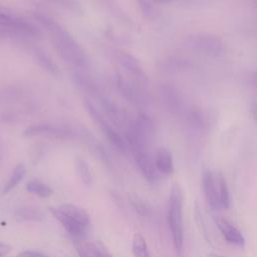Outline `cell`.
Instances as JSON below:
<instances>
[{
	"label": "cell",
	"instance_id": "cell-1",
	"mask_svg": "<svg viewBox=\"0 0 257 257\" xmlns=\"http://www.w3.org/2000/svg\"><path fill=\"white\" fill-rule=\"evenodd\" d=\"M33 16L51 35L52 45L62 60L78 68L88 65L85 51L61 24L42 12H34Z\"/></svg>",
	"mask_w": 257,
	"mask_h": 257
},
{
	"label": "cell",
	"instance_id": "cell-2",
	"mask_svg": "<svg viewBox=\"0 0 257 257\" xmlns=\"http://www.w3.org/2000/svg\"><path fill=\"white\" fill-rule=\"evenodd\" d=\"M183 190L180 184L175 183L171 188L169 207H168V222L172 232L173 243L178 257L183 254L184 227H183Z\"/></svg>",
	"mask_w": 257,
	"mask_h": 257
},
{
	"label": "cell",
	"instance_id": "cell-3",
	"mask_svg": "<svg viewBox=\"0 0 257 257\" xmlns=\"http://www.w3.org/2000/svg\"><path fill=\"white\" fill-rule=\"evenodd\" d=\"M84 107L86 111L89 113L91 119L97 124L101 133L104 135L108 143L114 147L117 151L121 153H125L127 151V146L125 140L115 131V128L106 120L100 110L88 99H84L83 101Z\"/></svg>",
	"mask_w": 257,
	"mask_h": 257
},
{
	"label": "cell",
	"instance_id": "cell-4",
	"mask_svg": "<svg viewBox=\"0 0 257 257\" xmlns=\"http://www.w3.org/2000/svg\"><path fill=\"white\" fill-rule=\"evenodd\" d=\"M187 44L192 50L208 57L218 58L225 52L223 41L216 35L208 33H198L189 36Z\"/></svg>",
	"mask_w": 257,
	"mask_h": 257
},
{
	"label": "cell",
	"instance_id": "cell-5",
	"mask_svg": "<svg viewBox=\"0 0 257 257\" xmlns=\"http://www.w3.org/2000/svg\"><path fill=\"white\" fill-rule=\"evenodd\" d=\"M0 27L8 33L12 32L32 38H39L41 36L40 30L30 21L3 11H0Z\"/></svg>",
	"mask_w": 257,
	"mask_h": 257
},
{
	"label": "cell",
	"instance_id": "cell-6",
	"mask_svg": "<svg viewBox=\"0 0 257 257\" xmlns=\"http://www.w3.org/2000/svg\"><path fill=\"white\" fill-rule=\"evenodd\" d=\"M159 97L164 106L173 114H185L188 110L181 92L174 84H160Z\"/></svg>",
	"mask_w": 257,
	"mask_h": 257
},
{
	"label": "cell",
	"instance_id": "cell-7",
	"mask_svg": "<svg viewBox=\"0 0 257 257\" xmlns=\"http://www.w3.org/2000/svg\"><path fill=\"white\" fill-rule=\"evenodd\" d=\"M115 59L118 64L122 67L127 75L132 78V81L138 83L139 85L148 84V76L144 70L140 61L132 54L123 51H117L115 54Z\"/></svg>",
	"mask_w": 257,
	"mask_h": 257
},
{
	"label": "cell",
	"instance_id": "cell-8",
	"mask_svg": "<svg viewBox=\"0 0 257 257\" xmlns=\"http://www.w3.org/2000/svg\"><path fill=\"white\" fill-rule=\"evenodd\" d=\"M136 164L143 177L150 183L156 184L159 182V171L156 168L154 158L149 152V149H137L132 151Z\"/></svg>",
	"mask_w": 257,
	"mask_h": 257
},
{
	"label": "cell",
	"instance_id": "cell-9",
	"mask_svg": "<svg viewBox=\"0 0 257 257\" xmlns=\"http://www.w3.org/2000/svg\"><path fill=\"white\" fill-rule=\"evenodd\" d=\"M116 84L123 97H125L134 105L144 106L149 102L146 92L141 88V85L137 84L136 82L117 75Z\"/></svg>",
	"mask_w": 257,
	"mask_h": 257
},
{
	"label": "cell",
	"instance_id": "cell-10",
	"mask_svg": "<svg viewBox=\"0 0 257 257\" xmlns=\"http://www.w3.org/2000/svg\"><path fill=\"white\" fill-rule=\"evenodd\" d=\"M72 135L73 133L66 127L48 123L31 125L23 132V136L25 137H47L53 139H68Z\"/></svg>",
	"mask_w": 257,
	"mask_h": 257
},
{
	"label": "cell",
	"instance_id": "cell-11",
	"mask_svg": "<svg viewBox=\"0 0 257 257\" xmlns=\"http://www.w3.org/2000/svg\"><path fill=\"white\" fill-rule=\"evenodd\" d=\"M203 189L206 201L213 210H218L220 205L217 177L212 171H205L203 174Z\"/></svg>",
	"mask_w": 257,
	"mask_h": 257
},
{
	"label": "cell",
	"instance_id": "cell-12",
	"mask_svg": "<svg viewBox=\"0 0 257 257\" xmlns=\"http://www.w3.org/2000/svg\"><path fill=\"white\" fill-rule=\"evenodd\" d=\"M217 226L219 227L223 237L231 244L237 246H243L245 244V239L242 233L227 219L219 217L216 219Z\"/></svg>",
	"mask_w": 257,
	"mask_h": 257
},
{
	"label": "cell",
	"instance_id": "cell-13",
	"mask_svg": "<svg viewBox=\"0 0 257 257\" xmlns=\"http://www.w3.org/2000/svg\"><path fill=\"white\" fill-rule=\"evenodd\" d=\"M57 210L71 219L72 221L76 222L77 224H80L82 226L87 227L90 222V218L88 213L81 207L74 205V204H62L59 207H57Z\"/></svg>",
	"mask_w": 257,
	"mask_h": 257
},
{
	"label": "cell",
	"instance_id": "cell-14",
	"mask_svg": "<svg viewBox=\"0 0 257 257\" xmlns=\"http://www.w3.org/2000/svg\"><path fill=\"white\" fill-rule=\"evenodd\" d=\"M155 165L159 173L170 176L174 172V161L173 156L169 150L166 148H159L156 152Z\"/></svg>",
	"mask_w": 257,
	"mask_h": 257
},
{
	"label": "cell",
	"instance_id": "cell-15",
	"mask_svg": "<svg viewBox=\"0 0 257 257\" xmlns=\"http://www.w3.org/2000/svg\"><path fill=\"white\" fill-rule=\"evenodd\" d=\"M49 211L50 213L54 216L55 219H57L60 224L66 229V231L72 235L73 237H80L82 236L85 231H86V228L85 226H82L80 224H77L76 222L72 221L71 219H69L68 217H66L65 215H63L62 213H60L57 208H53V207H49Z\"/></svg>",
	"mask_w": 257,
	"mask_h": 257
},
{
	"label": "cell",
	"instance_id": "cell-16",
	"mask_svg": "<svg viewBox=\"0 0 257 257\" xmlns=\"http://www.w3.org/2000/svg\"><path fill=\"white\" fill-rule=\"evenodd\" d=\"M15 216L23 221L40 222L44 220L45 214L39 207L21 206L15 210Z\"/></svg>",
	"mask_w": 257,
	"mask_h": 257
},
{
	"label": "cell",
	"instance_id": "cell-17",
	"mask_svg": "<svg viewBox=\"0 0 257 257\" xmlns=\"http://www.w3.org/2000/svg\"><path fill=\"white\" fill-rule=\"evenodd\" d=\"M25 174H26L25 166L23 164H18L13 169L9 179L5 183V185L3 187V190H2V194L6 195V194L10 193L12 190H14L19 185V183H21Z\"/></svg>",
	"mask_w": 257,
	"mask_h": 257
},
{
	"label": "cell",
	"instance_id": "cell-18",
	"mask_svg": "<svg viewBox=\"0 0 257 257\" xmlns=\"http://www.w3.org/2000/svg\"><path fill=\"white\" fill-rule=\"evenodd\" d=\"M33 55H34V58L37 61V63L45 71H47L50 74H57L56 64L53 62V60L50 58V56L45 53V51H43L42 49H39V48H35L33 50Z\"/></svg>",
	"mask_w": 257,
	"mask_h": 257
},
{
	"label": "cell",
	"instance_id": "cell-19",
	"mask_svg": "<svg viewBox=\"0 0 257 257\" xmlns=\"http://www.w3.org/2000/svg\"><path fill=\"white\" fill-rule=\"evenodd\" d=\"M132 248L135 257H151L147 240L141 233H136L134 235Z\"/></svg>",
	"mask_w": 257,
	"mask_h": 257
},
{
	"label": "cell",
	"instance_id": "cell-20",
	"mask_svg": "<svg viewBox=\"0 0 257 257\" xmlns=\"http://www.w3.org/2000/svg\"><path fill=\"white\" fill-rule=\"evenodd\" d=\"M25 189L30 194L36 195L40 198H48L49 196L52 195V189L49 186H47L46 184L41 183L37 180H33V181H30L29 183H27Z\"/></svg>",
	"mask_w": 257,
	"mask_h": 257
},
{
	"label": "cell",
	"instance_id": "cell-21",
	"mask_svg": "<svg viewBox=\"0 0 257 257\" xmlns=\"http://www.w3.org/2000/svg\"><path fill=\"white\" fill-rule=\"evenodd\" d=\"M216 177H217V185H218L220 205L224 209H228L230 207V194H229V189H228L226 180H225L222 173H218Z\"/></svg>",
	"mask_w": 257,
	"mask_h": 257
},
{
	"label": "cell",
	"instance_id": "cell-22",
	"mask_svg": "<svg viewBox=\"0 0 257 257\" xmlns=\"http://www.w3.org/2000/svg\"><path fill=\"white\" fill-rule=\"evenodd\" d=\"M75 169H76V173L79 177V179L81 180V182L85 185H91L93 182L92 179V174L89 168V165L87 164V162L82 159V158H78L75 162Z\"/></svg>",
	"mask_w": 257,
	"mask_h": 257
},
{
	"label": "cell",
	"instance_id": "cell-23",
	"mask_svg": "<svg viewBox=\"0 0 257 257\" xmlns=\"http://www.w3.org/2000/svg\"><path fill=\"white\" fill-rule=\"evenodd\" d=\"M89 257H112L108 248L101 241L85 242Z\"/></svg>",
	"mask_w": 257,
	"mask_h": 257
},
{
	"label": "cell",
	"instance_id": "cell-24",
	"mask_svg": "<svg viewBox=\"0 0 257 257\" xmlns=\"http://www.w3.org/2000/svg\"><path fill=\"white\" fill-rule=\"evenodd\" d=\"M128 200L133 208L141 215V216H149L151 214V206L150 204L141 198L136 193H131L128 195Z\"/></svg>",
	"mask_w": 257,
	"mask_h": 257
},
{
	"label": "cell",
	"instance_id": "cell-25",
	"mask_svg": "<svg viewBox=\"0 0 257 257\" xmlns=\"http://www.w3.org/2000/svg\"><path fill=\"white\" fill-rule=\"evenodd\" d=\"M48 3H51L53 5H57L63 9H67L71 12L79 13L81 11L80 4L77 0H42Z\"/></svg>",
	"mask_w": 257,
	"mask_h": 257
},
{
	"label": "cell",
	"instance_id": "cell-26",
	"mask_svg": "<svg viewBox=\"0 0 257 257\" xmlns=\"http://www.w3.org/2000/svg\"><path fill=\"white\" fill-rule=\"evenodd\" d=\"M17 257H48L40 252L37 251H32V250H28V251H24L22 253H20Z\"/></svg>",
	"mask_w": 257,
	"mask_h": 257
},
{
	"label": "cell",
	"instance_id": "cell-27",
	"mask_svg": "<svg viewBox=\"0 0 257 257\" xmlns=\"http://www.w3.org/2000/svg\"><path fill=\"white\" fill-rule=\"evenodd\" d=\"M11 251V247L7 244L0 242V257L7 255Z\"/></svg>",
	"mask_w": 257,
	"mask_h": 257
},
{
	"label": "cell",
	"instance_id": "cell-28",
	"mask_svg": "<svg viewBox=\"0 0 257 257\" xmlns=\"http://www.w3.org/2000/svg\"><path fill=\"white\" fill-rule=\"evenodd\" d=\"M7 34H8V32L5 31L4 29H2V28L0 27V38H4Z\"/></svg>",
	"mask_w": 257,
	"mask_h": 257
},
{
	"label": "cell",
	"instance_id": "cell-29",
	"mask_svg": "<svg viewBox=\"0 0 257 257\" xmlns=\"http://www.w3.org/2000/svg\"><path fill=\"white\" fill-rule=\"evenodd\" d=\"M207 257H226V256H223V255H220V254H216V253H210V254H208Z\"/></svg>",
	"mask_w": 257,
	"mask_h": 257
},
{
	"label": "cell",
	"instance_id": "cell-30",
	"mask_svg": "<svg viewBox=\"0 0 257 257\" xmlns=\"http://www.w3.org/2000/svg\"><path fill=\"white\" fill-rule=\"evenodd\" d=\"M154 1H156V2H170L172 0H154Z\"/></svg>",
	"mask_w": 257,
	"mask_h": 257
}]
</instances>
